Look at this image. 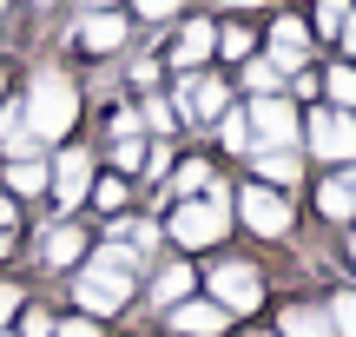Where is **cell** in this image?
<instances>
[{"label": "cell", "instance_id": "19", "mask_svg": "<svg viewBox=\"0 0 356 337\" xmlns=\"http://www.w3.org/2000/svg\"><path fill=\"white\" fill-rule=\"evenodd\" d=\"M211 185H218V159L204 152V146H191V139H185V152H178L165 192H172V198H198V192H211Z\"/></svg>", "mask_w": 356, "mask_h": 337}, {"label": "cell", "instance_id": "31", "mask_svg": "<svg viewBox=\"0 0 356 337\" xmlns=\"http://www.w3.org/2000/svg\"><path fill=\"white\" fill-rule=\"evenodd\" d=\"M178 152H185V139H152V146H145L139 179H145V185H165V179H172V166H178Z\"/></svg>", "mask_w": 356, "mask_h": 337}, {"label": "cell", "instance_id": "41", "mask_svg": "<svg viewBox=\"0 0 356 337\" xmlns=\"http://www.w3.org/2000/svg\"><path fill=\"white\" fill-rule=\"evenodd\" d=\"M13 258V232H0V265H7Z\"/></svg>", "mask_w": 356, "mask_h": 337}, {"label": "cell", "instance_id": "45", "mask_svg": "<svg viewBox=\"0 0 356 337\" xmlns=\"http://www.w3.org/2000/svg\"><path fill=\"white\" fill-rule=\"evenodd\" d=\"M0 337H13V331H0Z\"/></svg>", "mask_w": 356, "mask_h": 337}, {"label": "cell", "instance_id": "30", "mask_svg": "<svg viewBox=\"0 0 356 337\" xmlns=\"http://www.w3.org/2000/svg\"><path fill=\"white\" fill-rule=\"evenodd\" d=\"M132 26H152V33H165L178 13H191V0H126Z\"/></svg>", "mask_w": 356, "mask_h": 337}, {"label": "cell", "instance_id": "29", "mask_svg": "<svg viewBox=\"0 0 356 337\" xmlns=\"http://www.w3.org/2000/svg\"><path fill=\"white\" fill-rule=\"evenodd\" d=\"M356 13V0H310L304 7V20H310V33H317V47H330L337 40V26H343Z\"/></svg>", "mask_w": 356, "mask_h": 337}, {"label": "cell", "instance_id": "27", "mask_svg": "<svg viewBox=\"0 0 356 337\" xmlns=\"http://www.w3.org/2000/svg\"><path fill=\"white\" fill-rule=\"evenodd\" d=\"M145 132H132V139H106V152H99V166L106 172H119V179H139V166H145Z\"/></svg>", "mask_w": 356, "mask_h": 337}, {"label": "cell", "instance_id": "13", "mask_svg": "<svg viewBox=\"0 0 356 337\" xmlns=\"http://www.w3.org/2000/svg\"><path fill=\"white\" fill-rule=\"evenodd\" d=\"M66 40H73L86 60H126V53H132V13H126V7H106V13H73Z\"/></svg>", "mask_w": 356, "mask_h": 337}, {"label": "cell", "instance_id": "12", "mask_svg": "<svg viewBox=\"0 0 356 337\" xmlns=\"http://www.w3.org/2000/svg\"><path fill=\"white\" fill-rule=\"evenodd\" d=\"M310 198H297V205H310V219L323 225V232H343L356 225V166H323L317 179H304Z\"/></svg>", "mask_w": 356, "mask_h": 337}, {"label": "cell", "instance_id": "22", "mask_svg": "<svg viewBox=\"0 0 356 337\" xmlns=\"http://www.w3.org/2000/svg\"><path fill=\"white\" fill-rule=\"evenodd\" d=\"M132 106H139V126H145V139H185V126H178V106H172V93H165V86H152V93H132Z\"/></svg>", "mask_w": 356, "mask_h": 337}, {"label": "cell", "instance_id": "39", "mask_svg": "<svg viewBox=\"0 0 356 337\" xmlns=\"http://www.w3.org/2000/svg\"><path fill=\"white\" fill-rule=\"evenodd\" d=\"M106 7H126V0H79V13H106Z\"/></svg>", "mask_w": 356, "mask_h": 337}, {"label": "cell", "instance_id": "3", "mask_svg": "<svg viewBox=\"0 0 356 337\" xmlns=\"http://www.w3.org/2000/svg\"><path fill=\"white\" fill-rule=\"evenodd\" d=\"M159 225H165V251H185V258L225 251L231 238H238V219H231V185L218 179L211 192H198V198H172Z\"/></svg>", "mask_w": 356, "mask_h": 337}, {"label": "cell", "instance_id": "21", "mask_svg": "<svg viewBox=\"0 0 356 337\" xmlns=\"http://www.w3.org/2000/svg\"><path fill=\"white\" fill-rule=\"evenodd\" d=\"M284 79H291V73H284V66L270 60L264 47H257L251 60H238V66H231V86H238V100H264V93H284Z\"/></svg>", "mask_w": 356, "mask_h": 337}, {"label": "cell", "instance_id": "2", "mask_svg": "<svg viewBox=\"0 0 356 337\" xmlns=\"http://www.w3.org/2000/svg\"><path fill=\"white\" fill-rule=\"evenodd\" d=\"M20 113H26V132L53 152V146H66L79 132V119H86V86H79L66 66H33V79H26V93H20Z\"/></svg>", "mask_w": 356, "mask_h": 337}, {"label": "cell", "instance_id": "20", "mask_svg": "<svg viewBox=\"0 0 356 337\" xmlns=\"http://www.w3.org/2000/svg\"><path fill=\"white\" fill-rule=\"evenodd\" d=\"M257 53V20L251 13H218V47H211V66H238V60H251Z\"/></svg>", "mask_w": 356, "mask_h": 337}, {"label": "cell", "instance_id": "44", "mask_svg": "<svg viewBox=\"0 0 356 337\" xmlns=\"http://www.w3.org/2000/svg\"><path fill=\"white\" fill-rule=\"evenodd\" d=\"M7 7H13V0H0V13H7Z\"/></svg>", "mask_w": 356, "mask_h": 337}, {"label": "cell", "instance_id": "37", "mask_svg": "<svg viewBox=\"0 0 356 337\" xmlns=\"http://www.w3.org/2000/svg\"><path fill=\"white\" fill-rule=\"evenodd\" d=\"M337 251H343V272L356 278V225H343V232H337Z\"/></svg>", "mask_w": 356, "mask_h": 337}, {"label": "cell", "instance_id": "6", "mask_svg": "<svg viewBox=\"0 0 356 337\" xmlns=\"http://www.w3.org/2000/svg\"><path fill=\"white\" fill-rule=\"evenodd\" d=\"M73 278V311L92 318V324H119V318L139 304V278L132 272H106V265H79Z\"/></svg>", "mask_w": 356, "mask_h": 337}, {"label": "cell", "instance_id": "34", "mask_svg": "<svg viewBox=\"0 0 356 337\" xmlns=\"http://www.w3.org/2000/svg\"><path fill=\"white\" fill-rule=\"evenodd\" d=\"M26 304V285H13V278H0V331H13V318H20Z\"/></svg>", "mask_w": 356, "mask_h": 337}, {"label": "cell", "instance_id": "8", "mask_svg": "<svg viewBox=\"0 0 356 337\" xmlns=\"http://www.w3.org/2000/svg\"><path fill=\"white\" fill-rule=\"evenodd\" d=\"M304 159L310 166H356V113L343 106H304Z\"/></svg>", "mask_w": 356, "mask_h": 337}, {"label": "cell", "instance_id": "15", "mask_svg": "<svg viewBox=\"0 0 356 337\" xmlns=\"http://www.w3.org/2000/svg\"><path fill=\"white\" fill-rule=\"evenodd\" d=\"M86 251H92V232H86V219H53L47 232H40V272H53V278H66V272H79L86 265Z\"/></svg>", "mask_w": 356, "mask_h": 337}, {"label": "cell", "instance_id": "28", "mask_svg": "<svg viewBox=\"0 0 356 337\" xmlns=\"http://www.w3.org/2000/svg\"><path fill=\"white\" fill-rule=\"evenodd\" d=\"M165 60H159V47H139V53H126V93H152V86H165Z\"/></svg>", "mask_w": 356, "mask_h": 337}, {"label": "cell", "instance_id": "11", "mask_svg": "<svg viewBox=\"0 0 356 337\" xmlns=\"http://www.w3.org/2000/svg\"><path fill=\"white\" fill-rule=\"evenodd\" d=\"M257 47H264L270 60L284 66V73H297V66H317V33H310L304 7H270V20L257 26Z\"/></svg>", "mask_w": 356, "mask_h": 337}, {"label": "cell", "instance_id": "4", "mask_svg": "<svg viewBox=\"0 0 356 337\" xmlns=\"http://www.w3.org/2000/svg\"><path fill=\"white\" fill-rule=\"evenodd\" d=\"M231 219H238V232L257 238V245H297V238H304V205H297V192H277V185L251 179V172L231 185Z\"/></svg>", "mask_w": 356, "mask_h": 337}, {"label": "cell", "instance_id": "36", "mask_svg": "<svg viewBox=\"0 0 356 337\" xmlns=\"http://www.w3.org/2000/svg\"><path fill=\"white\" fill-rule=\"evenodd\" d=\"M330 47H337V60H350V66H356V13L337 26V40H330Z\"/></svg>", "mask_w": 356, "mask_h": 337}, {"label": "cell", "instance_id": "32", "mask_svg": "<svg viewBox=\"0 0 356 337\" xmlns=\"http://www.w3.org/2000/svg\"><path fill=\"white\" fill-rule=\"evenodd\" d=\"M323 311H330L337 337H356V285H330L323 291Z\"/></svg>", "mask_w": 356, "mask_h": 337}, {"label": "cell", "instance_id": "7", "mask_svg": "<svg viewBox=\"0 0 356 337\" xmlns=\"http://www.w3.org/2000/svg\"><path fill=\"white\" fill-rule=\"evenodd\" d=\"M92 172H99V146H53L47 152V205L53 219H79V205H86L92 192Z\"/></svg>", "mask_w": 356, "mask_h": 337}, {"label": "cell", "instance_id": "43", "mask_svg": "<svg viewBox=\"0 0 356 337\" xmlns=\"http://www.w3.org/2000/svg\"><path fill=\"white\" fill-rule=\"evenodd\" d=\"M33 7H60V0H33Z\"/></svg>", "mask_w": 356, "mask_h": 337}, {"label": "cell", "instance_id": "26", "mask_svg": "<svg viewBox=\"0 0 356 337\" xmlns=\"http://www.w3.org/2000/svg\"><path fill=\"white\" fill-rule=\"evenodd\" d=\"M317 86H323V106H343V113H356V66H350V60L317 66Z\"/></svg>", "mask_w": 356, "mask_h": 337}, {"label": "cell", "instance_id": "25", "mask_svg": "<svg viewBox=\"0 0 356 337\" xmlns=\"http://www.w3.org/2000/svg\"><path fill=\"white\" fill-rule=\"evenodd\" d=\"M0 192H13V198H47V152H33V159H7V172H0Z\"/></svg>", "mask_w": 356, "mask_h": 337}, {"label": "cell", "instance_id": "35", "mask_svg": "<svg viewBox=\"0 0 356 337\" xmlns=\"http://www.w3.org/2000/svg\"><path fill=\"white\" fill-rule=\"evenodd\" d=\"M53 337H106V324H92V318H60V324H53Z\"/></svg>", "mask_w": 356, "mask_h": 337}, {"label": "cell", "instance_id": "5", "mask_svg": "<svg viewBox=\"0 0 356 337\" xmlns=\"http://www.w3.org/2000/svg\"><path fill=\"white\" fill-rule=\"evenodd\" d=\"M172 106H178V126H185V139H204V126H211L225 106H238V86H231L225 66H198V73H172Z\"/></svg>", "mask_w": 356, "mask_h": 337}, {"label": "cell", "instance_id": "17", "mask_svg": "<svg viewBox=\"0 0 356 337\" xmlns=\"http://www.w3.org/2000/svg\"><path fill=\"white\" fill-rule=\"evenodd\" d=\"M159 331H165V337H231L238 324H231L204 291H191V298L172 304V311H159Z\"/></svg>", "mask_w": 356, "mask_h": 337}, {"label": "cell", "instance_id": "24", "mask_svg": "<svg viewBox=\"0 0 356 337\" xmlns=\"http://www.w3.org/2000/svg\"><path fill=\"white\" fill-rule=\"evenodd\" d=\"M86 212L92 219H119V212H132V179H119V172H92V192H86Z\"/></svg>", "mask_w": 356, "mask_h": 337}, {"label": "cell", "instance_id": "38", "mask_svg": "<svg viewBox=\"0 0 356 337\" xmlns=\"http://www.w3.org/2000/svg\"><path fill=\"white\" fill-rule=\"evenodd\" d=\"M0 232H20V198L0 192Z\"/></svg>", "mask_w": 356, "mask_h": 337}, {"label": "cell", "instance_id": "42", "mask_svg": "<svg viewBox=\"0 0 356 337\" xmlns=\"http://www.w3.org/2000/svg\"><path fill=\"white\" fill-rule=\"evenodd\" d=\"M0 100H7V66H0Z\"/></svg>", "mask_w": 356, "mask_h": 337}, {"label": "cell", "instance_id": "14", "mask_svg": "<svg viewBox=\"0 0 356 337\" xmlns=\"http://www.w3.org/2000/svg\"><path fill=\"white\" fill-rule=\"evenodd\" d=\"M198 291V258H185V251H165V258H152L145 265V278H139V298H145V311H172L178 298H191Z\"/></svg>", "mask_w": 356, "mask_h": 337}, {"label": "cell", "instance_id": "16", "mask_svg": "<svg viewBox=\"0 0 356 337\" xmlns=\"http://www.w3.org/2000/svg\"><path fill=\"white\" fill-rule=\"evenodd\" d=\"M270 331L277 337H337L330 331V311H323V291L310 298V291H284V298H270Z\"/></svg>", "mask_w": 356, "mask_h": 337}, {"label": "cell", "instance_id": "18", "mask_svg": "<svg viewBox=\"0 0 356 337\" xmlns=\"http://www.w3.org/2000/svg\"><path fill=\"white\" fill-rule=\"evenodd\" d=\"M244 172L264 179V185H277V192H304L310 159L304 152H264V146H251V152H244Z\"/></svg>", "mask_w": 356, "mask_h": 337}, {"label": "cell", "instance_id": "10", "mask_svg": "<svg viewBox=\"0 0 356 337\" xmlns=\"http://www.w3.org/2000/svg\"><path fill=\"white\" fill-rule=\"evenodd\" d=\"M159 60H165V73H198V66H211V47H218V13H178L165 26V40H152Z\"/></svg>", "mask_w": 356, "mask_h": 337}, {"label": "cell", "instance_id": "23", "mask_svg": "<svg viewBox=\"0 0 356 337\" xmlns=\"http://www.w3.org/2000/svg\"><path fill=\"white\" fill-rule=\"evenodd\" d=\"M204 139H211L225 159H244V152H251V119H244V100H238V106H225V113L204 126Z\"/></svg>", "mask_w": 356, "mask_h": 337}, {"label": "cell", "instance_id": "1", "mask_svg": "<svg viewBox=\"0 0 356 337\" xmlns=\"http://www.w3.org/2000/svg\"><path fill=\"white\" fill-rule=\"evenodd\" d=\"M198 291L231 318V324H257L264 304L277 298V272L251 251H204L198 258Z\"/></svg>", "mask_w": 356, "mask_h": 337}, {"label": "cell", "instance_id": "33", "mask_svg": "<svg viewBox=\"0 0 356 337\" xmlns=\"http://www.w3.org/2000/svg\"><path fill=\"white\" fill-rule=\"evenodd\" d=\"M53 324H60V318H53L47 304L26 298V304H20V318H13V337H53Z\"/></svg>", "mask_w": 356, "mask_h": 337}, {"label": "cell", "instance_id": "9", "mask_svg": "<svg viewBox=\"0 0 356 337\" xmlns=\"http://www.w3.org/2000/svg\"><path fill=\"white\" fill-rule=\"evenodd\" d=\"M244 119H251V146H264V152H304V106L291 93L244 100Z\"/></svg>", "mask_w": 356, "mask_h": 337}, {"label": "cell", "instance_id": "40", "mask_svg": "<svg viewBox=\"0 0 356 337\" xmlns=\"http://www.w3.org/2000/svg\"><path fill=\"white\" fill-rule=\"evenodd\" d=\"M231 337H277V331H270V324H264V331H257V324H238Z\"/></svg>", "mask_w": 356, "mask_h": 337}]
</instances>
